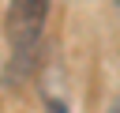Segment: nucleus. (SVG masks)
I'll return each instance as SVG.
<instances>
[{
    "label": "nucleus",
    "mask_w": 120,
    "mask_h": 113,
    "mask_svg": "<svg viewBox=\"0 0 120 113\" xmlns=\"http://www.w3.org/2000/svg\"><path fill=\"white\" fill-rule=\"evenodd\" d=\"M112 113H120V105H116V109H112Z\"/></svg>",
    "instance_id": "obj_3"
},
{
    "label": "nucleus",
    "mask_w": 120,
    "mask_h": 113,
    "mask_svg": "<svg viewBox=\"0 0 120 113\" xmlns=\"http://www.w3.org/2000/svg\"><path fill=\"white\" fill-rule=\"evenodd\" d=\"M45 19H49V0H8V15H4L8 45L15 53L34 49L45 30Z\"/></svg>",
    "instance_id": "obj_1"
},
{
    "label": "nucleus",
    "mask_w": 120,
    "mask_h": 113,
    "mask_svg": "<svg viewBox=\"0 0 120 113\" xmlns=\"http://www.w3.org/2000/svg\"><path fill=\"white\" fill-rule=\"evenodd\" d=\"M116 4H120V0H116Z\"/></svg>",
    "instance_id": "obj_4"
},
{
    "label": "nucleus",
    "mask_w": 120,
    "mask_h": 113,
    "mask_svg": "<svg viewBox=\"0 0 120 113\" xmlns=\"http://www.w3.org/2000/svg\"><path fill=\"white\" fill-rule=\"evenodd\" d=\"M49 113H68V105L64 102H49Z\"/></svg>",
    "instance_id": "obj_2"
}]
</instances>
